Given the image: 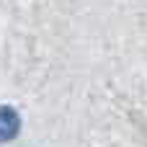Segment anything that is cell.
<instances>
[{"instance_id": "6da1fadb", "label": "cell", "mask_w": 147, "mask_h": 147, "mask_svg": "<svg viewBox=\"0 0 147 147\" xmlns=\"http://www.w3.org/2000/svg\"><path fill=\"white\" fill-rule=\"evenodd\" d=\"M21 129V116L10 106H0V142H8L18 134Z\"/></svg>"}]
</instances>
